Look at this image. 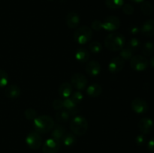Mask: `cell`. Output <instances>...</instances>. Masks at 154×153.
Wrapping results in <instances>:
<instances>
[{"label": "cell", "mask_w": 154, "mask_h": 153, "mask_svg": "<svg viewBox=\"0 0 154 153\" xmlns=\"http://www.w3.org/2000/svg\"><path fill=\"white\" fill-rule=\"evenodd\" d=\"M105 45L109 50H121L125 46V37L120 33H111L105 38Z\"/></svg>", "instance_id": "obj_1"}, {"label": "cell", "mask_w": 154, "mask_h": 153, "mask_svg": "<svg viewBox=\"0 0 154 153\" xmlns=\"http://www.w3.org/2000/svg\"><path fill=\"white\" fill-rule=\"evenodd\" d=\"M34 127L38 133L45 134L54 128V121L49 116H40L34 119Z\"/></svg>", "instance_id": "obj_2"}, {"label": "cell", "mask_w": 154, "mask_h": 153, "mask_svg": "<svg viewBox=\"0 0 154 153\" xmlns=\"http://www.w3.org/2000/svg\"><path fill=\"white\" fill-rule=\"evenodd\" d=\"M88 122L84 116H78L74 117L70 123V128L72 131L78 136L84 135L88 129Z\"/></svg>", "instance_id": "obj_3"}, {"label": "cell", "mask_w": 154, "mask_h": 153, "mask_svg": "<svg viewBox=\"0 0 154 153\" xmlns=\"http://www.w3.org/2000/svg\"><path fill=\"white\" fill-rule=\"evenodd\" d=\"M93 38V31L87 26H83L75 30L74 39L80 44H84L90 41Z\"/></svg>", "instance_id": "obj_4"}, {"label": "cell", "mask_w": 154, "mask_h": 153, "mask_svg": "<svg viewBox=\"0 0 154 153\" xmlns=\"http://www.w3.org/2000/svg\"><path fill=\"white\" fill-rule=\"evenodd\" d=\"M130 66L136 71H143L146 70L149 65V62L144 56L137 55L130 58Z\"/></svg>", "instance_id": "obj_5"}, {"label": "cell", "mask_w": 154, "mask_h": 153, "mask_svg": "<svg viewBox=\"0 0 154 153\" xmlns=\"http://www.w3.org/2000/svg\"><path fill=\"white\" fill-rule=\"evenodd\" d=\"M27 146L32 149H38L42 145V137L37 131H31L26 138Z\"/></svg>", "instance_id": "obj_6"}, {"label": "cell", "mask_w": 154, "mask_h": 153, "mask_svg": "<svg viewBox=\"0 0 154 153\" xmlns=\"http://www.w3.org/2000/svg\"><path fill=\"white\" fill-rule=\"evenodd\" d=\"M71 84L78 90H83L87 87V79L82 74H74L71 77Z\"/></svg>", "instance_id": "obj_7"}, {"label": "cell", "mask_w": 154, "mask_h": 153, "mask_svg": "<svg viewBox=\"0 0 154 153\" xmlns=\"http://www.w3.org/2000/svg\"><path fill=\"white\" fill-rule=\"evenodd\" d=\"M120 26V20L116 16H109L102 22V27L107 31L117 30Z\"/></svg>", "instance_id": "obj_8"}, {"label": "cell", "mask_w": 154, "mask_h": 153, "mask_svg": "<svg viewBox=\"0 0 154 153\" xmlns=\"http://www.w3.org/2000/svg\"><path fill=\"white\" fill-rule=\"evenodd\" d=\"M60 141L56 140L54 138L47 140L42 147L44 153H57L60 149Z\"/></svg>", "instance_id": "obj_9"}, {"label": "cell", "mask_w": 154, "mask_h": 153, "mask_svg": "<svg viewBox=\"0 0 154 153\" xmlns=\"http://www.w3.org/2000/svg\"><path fill=\"white\" fill-rule=\"evenodd\" d=\"M132 110L135 111L136 113L142 114L144 113L148 110V104L147 102L141 98H135L134 99L131 104Z\"/></svg>", "instance_id": "obj_10"}, {"label": "cell", "mask_w": 154, "mask_h": 153, "mask_svg": "<svg viewBox=\"0 0 154 153\" xmlns=\"http://www.w3.org/2000/svg\"><path fill=\"white\" fill-rule=\"evenodd\" d=\"M138 128L143 134H148L153 130V122L148 117H144L138 122Z\"/></svg>", "instance_id": "obj_11"}, {"label": "cell", "mask_w": 154, "mask_h": 153, "mask_svg": "<svg viewBox=\"0 0 154 153\" xmlns=\"http://www.w3.org/2000/svg\"><path fill=\"white\" fill-rule=\"evenodd\" d=\"M124 67V59L120 56L114 57L108 64V70L111 73H117L120 71Z\"/></svg>", "instance_id": "obj_12"}, {"label": "cell", "mask_w": 154, "mask_h": 153, "mask_svg": "<svg viewBox=\"0 0 154 153\" xmlns=\"http://www.w3.org/2000/svg\"><path fill=\"white\" fill-rule=\"evenodd\" d=\"M86 71L90 76H96L101 72V65L98 62L92 60L86 65Z\"/></svg>", "instance_id": "obj_13"}, {"label": "cell", "mask_w": 154, "mask_h": 153, "mask_svg": "<svg viewBox=\"0 0 154 153\" xmlns=\"http://www.w3.org/2000/svg\"><path fill=\"white\" fill-rule=\"evenodd\" d=\"M5 95L9 98H17L20 95L21 90L17 85H9L5 88Z\"/></svg>", "instance_id": "obj_14"}, {"label": "cell", "mask_w": 154, "mask_h": 153, "mask_svg": "<svg viewBox=\"0 0 154 153\" xmlns=\"http://www.w3.org/2000/svg\"><path fill=\"white\" fill-rule=\"evenodd\" d=\"M141 31L144 35L147 37H151L154 35V20H148L145 21L142 25Z\"/></svg>", "instance_id": "obj_15"}, {"label": "cell", "mask_w": 154, "mask_h": 153, "mask_svg": "<svg viewBox=\"0 0 154 153\" xmlns=\"http://www.w3.org/2000/svg\"><path fill=\"white\" fill-rule=\"evenodd\" d=\"M66 23L69 28H76L80 23L79 15L75 12H69L66 16Z\"/></svg>", "instance_id": "obj_16"}, {"label": "cell", "mask_w": 154, "mask_h": 153, "mask_svg": "<svg viewBox=\"0 0 154 153\" xmlns=\"http://www.w3.org/2000/svg\"><path fill=\"white\" fill-rule=\"evenodd\" d=\"M75 58L78 62L81 63L87 62L90 58L89 51L84 47L78 48L76 51V53H75Z\"/></svg>", "instance_id": "obj_17"}, {"label": "cell", "mask_w": 154, "mask_h": 153, "mask_svg": "<svg viewBox=\"0 0 154 153\" xmlns=\"http://www.w3.org/2000/svg\"><path fill=\"white\" fill-rule=\"evenodd\" d=\"M72 86L71 83L69 82H63L61 84L59 88V93H60V96L64 98H69L72 94Z\"/></svg>", "instance_id": "obj_18"}, {"label": "cell", "mask_w": 154, "mask_h": 153, "mask_svg": "<svg viewBox=\"0 0 154 153\" xmlns=\"http://www.w3.org/2000/svg\"><path fill=\"white\" fill-rule=\"evenodd\" d=\"M87 92L90 97H98L102 92V88L99 84L93 83L87 88Z\"/></svg>", "instance_id": "obj_19"}, {"label": "cell", "mask_w": 154, "mask_h": 153, "mask_svg": "<svg viewBox=\"0 0 154 153\" xmlns=\"http://www.w3.org/2000/svg\"><path fill=\"white\" fill-rule=\"evenodd\" d=\"M65 134H66V129H65L64 127L60 125V124L55 126L54 128L53 129L52 133H51L52 138L58 141L61 140Z\"/></svg>", "instance_id": "obj_20"}, {"label": "cell", "mask_w": 154, "mask_h": 153, "mask_svg": "<svg viewBox=\"0 0 154 153\" xmlns=\"http://www.w3.org/2000/svg\"><path fill=\"white\" fill-rule=\"evenodd\" d=\"M105 4L110 9H118L123 7L124 0H105Z\"/></svg>", "instance_id": "obj_21"}, {"label": "cell", "mask_w": 154, "mask_h": 153, "mask_svg": "<svg viewBox=\"0 0 154 153\" xmlns=\"http://www.w3.org/2000/svg\"><path fill=\"white\" fill-rule=\"evenodd\" d=\"M141 10L145 15H151L153 13V6L150 2H143L141 5Z\"/></svg>", "instance_id": "obj_22"}, {"label": "cell", "mask_w": 154, "mask_h": 153, "mask_svg": "<svg viewBox=\"0 0 154 153\" xmlns=\"http://www.w3.org/2000/svg\"><path fill=\"white\" fill-rule=\"evenodd\" d=\"M62 140H63V142L64 143L65 146H72V145L75 143L76 137L72 134L66 133V134L64 135Z\"/></svg>", "instance_id": "obj_23"}, {"label": "cell", "mask_w": 154, "mask_h": 153, "mask_svg": "<svg viewBox=\"0 0 154 153\" xmlns=\"http://www.w3.org/2000/svg\"><path fill=\"white\" fill-rule=\"evenodd\" d=\"M143 54L146 56H150L154 52V44L152 42H147L142 47Z\"/></svg>", "instance_id": "obj_24"}, {"label": "cell", "mask_w": 154, "mask_h": 153, "mask_svg": "<svg viewBox=\"0 0 154 153\" xmlns=\"http://www.w3.org/2000/svg\"><path fill=\"white\" fill-rule=\"evenodd\" d=\"M70 114L67 110H60L56 113V118L60 122H66L69 120Z\"/></svg>", "instance_id": "obj_25"}, {"label": "cell", "mask_w": 154, "mask_h": 153, "mask_svg": "<svg viewBox=\"0 0 154 153\" xmlns=\"http://www.w3.org/2000/svg\"><path fill=\"white\" fill-rule=\"evenodd\" d=\"M89 49L93 53H99L102 50V44L99 41H92L89 44Z\"/></svg>", "instance_id": "obj_26"}, {"label": "cell", "mask_w": 154, "mask_h": 153, "mask_svg": "<svg viewBox=\"0 0 154 153\" xmlns=\"http://www.w3.org/2000/svg\"><path fill=\"white\" fill-rule=\"evenodd\" d=\"M132 53H133V51L126 46V47H123L120 51V57L124 60L130 59L132 57Z\"/></svg>", "instance_id": "obj_27"}, {"label": "cell", "mask_w": 154, "mask_h": 153, "mask_svg": "<svg viewBox=\"0 0 154 153\" xmlns=\"http://www.w3.org/2000/svg\"><path fill=\"white\" fill-rule=\"evenodd\" d=\"M140 45H141V42L138 38H132L128 42L126 46L129 47L131 50L135 51L140 47Z\"/></svg>", "instance_id": "obj_28"}, {"label": "cell", "mask_w": 154, "mask_h": 153, "mask_svg": "<svg viewBox=\"0 0 154 153\" xmlns=\"http://www.w3.org/2000/svg\"><path fill=\"white\" fill-rule=\"evenodd\" d=\"M8 82V75L4 70L0 69V87L2 88L7 86Z\"/></svg>", "instance_id": "obj_29"}, {"label": "cell", "mask_w": 154, "mask_h": 153, "mask_svg": "<svg viewBox=\"0 0 154 153\" xmlns=\"http://www.w3.org/2000/svg\"><path fill=\"white\" fill-rule=\"evenodd\" d=\"M76 104L71 99L70 97L65 98V100H63V107L66 108L67 111L73 110L74 108L76 107Z\"/></svg>", "instance_id": "obj_30"}, {"label": "cell", "mask_w": 154, "mask_h": 153, "mask_svg": "<svg viewBox=\"0 0 154 153\" xmlns=\"http://www.w3.org/2000/svg\"><path fill=\"white\" fill-rule=\"evenodd\" d=\"M25 117L29 120H34L37 117V112L32 108H29L24 112Z\"/></svg>", "instance_id": "obj_31"}, {"label": "cell", "mask_w": 154, "mask_h": 153, "mask_svg": "<svg viewBox=\"0 0 154 153\" xmlns=\"http://www.w3.org/2000/svg\"><path fill=\"white\" fill-rule=\"evenodd\" d=\"M70 98L71 99H72V100L77 104H79L80 102L83 100L84 96H83L82 93H81V92H76L73 93V94L70 96Z\"/></svg>", "instance_id": "obj_32"}, {"label": "cell", "mask_w": 154, "mask_h": 153, "mask_svg": "<svg viewBox=\"0 0 154 153\" xmlns=\"http://www.w3.org/2000/svg\"><path fill=\"white\" fill-rule=\"evenodd\" d=\"M123 10L126 14L127 15H132L134 13V9L133 6L130 4H125L123 5Z\"/></svg>", "instance_id": "obj_33"}, {"label": "cell", "mask_w": 154, "mask_h": 153, "mask_svg": "<svg viewBox=\"0 0 154 153\" xmlns=\"http://www.w3.org/2000/svg\"><path fill=\"white\" fill-rule=\"evenodd\" d=\"M53 107L55 110H61L62 108H63V100H62L61 99H55L54 100L52 104Z\"/></svg>", "instance_id": "obj_34"}, {"label": "cell", "mask_w": 154, "mask_h": 153, "mask_svg": "<svg viewBox=\"0 0 154 153\" xmlns=\"http://www.w3.org/2000/svg\"><path fill=\"white\" fill-rule=\"evenodd\" d=\"M92 28L94 30H96V31H100L102 28H103V27H102V22L99 20L93 21V23H92Z\"/></svg>", "instance_id": "obj_35"}, {"label": "cell", "mask_w": 154, "mask_h": 153, "mask_svg": "<svg viewBox=\"0 0 154 153\" xmlns=\"http://www.w3.org/2000/svg\"><path fill=\"white\" fill-rule=\"evenodd\" d=\"M135 141H136V143L138 144V146H142L144 145V142H145L146 138L144 134H140L138 135V136H137Z\"/></svg>", "instance_id": "obj_36"}, {"label": "cell", "mask_w": 154, "mask_h": 153, "mask_svg": "<svg viewBox=\"0 0 154 153\" xmlns=\"http://www.w3.org/2000/svg\"><path fill=\"white\" fill-rule=\"evenodd\" d=\"M147 148L150 152L154 153V138L150 140L147 143Z\"/></svg>", "instance_id": "obj_37"}, {"label": "cell", "mask_w": 154, "mask_h": 153, "mask_svg": "<svg viewBox=\"0 0 154 153\" xmlns=\"http://www.w3.org/2000/svg\"><path fill=\"white\" fill-rule=\"evenodd\" d=\"M138 32H139V29H138V27H133V28H131V32H132V34H136Z\"/></svg>", "instance_id": "obj_38"}, {"label": "cell", "mask_w": 154, "mask_h": 153, "mask_svg": "<svg viewBox=\"0 0 154 153\" xmlns=\"http://www.w3.org/2000/svg\"><path fill=\"white\" fill-rule=\"evenodd\" d=\"M150 66H151V67L154 68V56H153L151 58H150Z\"/></svg>", "instance_id": "obj_39"}, {"label": "cell", "mask_w": 154, "mask_h": 153, "mask_svg": "<svg viewBox=\"0 0 154 153\" xmlns=\"http://www.w3.org/2000/svg\"><path fill=\"white\" fill-rule=\"evenodd\" d=\"M132 1L134 2H136V3H141V2H143L144 0H132Z\"/></svg>", "instance_id": "obj_40"}, {"label": "cell", "mask_w": 154, "mask_h": 153, "mask_svg": "<svg viewBox=\"0 0 154 153\" xmlns=\"http://www.w3.org/2000/svg\"><path fill=\"white\" fill-rule=\"evenodd\" d=\"M50 1H51V0H50Z\"/></svg>", "instance_id": "obj_41"}]
</instances>
